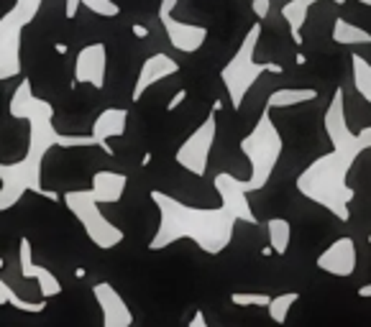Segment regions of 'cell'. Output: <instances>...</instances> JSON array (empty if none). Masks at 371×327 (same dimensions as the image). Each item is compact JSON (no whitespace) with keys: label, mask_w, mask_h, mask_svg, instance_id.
Wrapping results in <instances>:
<instances>
[{"label":"cell","mask_w":371,"mask_h":327,"mask_svg":"<svg viewBox=\"0 0 371 327\" xmlns=\"http://www.w3.org/2000/svg\"><path fill=\"white\" fill-rule=\"evenodd\" d=\"M259 41H262V23H254L246 31L244 41L238 44L235 54L220 69V82H223L228 98H231V108L233 110H241L246 95L251 92V87L259 82V77L264 72H284V67L277 62H256V46H259Z\"/></svg>","instance_id":"cell-5"},{"label":"cell","mask_w":371,"mask_h":327,"mask_svg":"<svg viewBox=\"0 0 371 327\" xmlns=\"http://www.w3.org/2000/svg\"><path fill=\"white\" fill-rule=\"evenodd\" d=\"M44 0H16L13 8L0 19V80L21 74V31L36 21Z\"/></svg>","instance_id":"cell-7"},{"label":"cell","mask_w":371,"mask_h":327,"mask_svg":"<svg viewBox=\"0 0 371 327\" xmlns=\"http://www.w3.org/2000/svg\"><path fill=\"white\" fill-rule=\"evenodd\" d=\"M333 41L341 46H366L371 44V34L363 31L361 26H356L346 19L333 21Z\"/></svg>","instance_id":"cell-23"},{"label":"cell","mask_w":371,"mask_h":327,"mask_svg":"<svg viewBox=\"0 0 371 327\" xmlns=\"http://www.w3.org/2000/svg\"><path fill=\"white\" fill-rule=\"evenodd\" d=\"M215 138H218V113L210 110L208 118L202 120L190 136L180 144L177 154H174V161L180 164L184 172H190L192 177H205Z\"/></svg>","instance_id":"cell-9"},{"label":"cell","mask_w":371,"mask_h":327,"mask_svg":"<svg viewBox=\"0 0 371 327\" xmlns=\"http://www.w3.org/2000/svg\"><path fill=\"white\" fill-rule=\"evenodd\" d=\"M251 5H254V13L256 19L264 21L269 16V8H272V0H251Z\"/></svg>","instance_id":"cell-29"},{"label":"cell","mask_w":371,"mask_h":327,"mask_svg":"<svg viewBox=\"0 0 371 327\" xmlns=\"http://www.w3.org/2000/svg\"><path fill=\"white\" fill-rule=\"evenodd\" d=\"M131 31H134V36L136 38H149V28H146L144 23H134Z\"/></svg>","instance_id":"cell-33"},{"label":"cell","mask_w":371,"mask_h":327,"mask_svg":"<svg viewBox=\"0 0 371 327\" xmlns=\"http://www.w3.org/2000/svg\"><path fill=\"white\" fill-rule=\"evenodd\" d=\"M213 187H215L218 197H220V207H226L238 223L256 225L254 210H251V205H248V200H246L248 192H246V187H244V179H238L235 174L218 172L215 179H213Z\"/></svg>","instance_id":"cell-13"},{"label":"cell","mask_w":371,"mask_h":327,"mask_svg":"<svg viewBox=\"0 0 371 327\" xmlns=\"http://www.w3.org/2000/svg\"><path fill=\"white\" fill-rule=\"evenodd\" d=\"M272 297L264 291H233L231 294V304L233 307H269Z\"/></svg>","instance_id":"cell-28"},{"label":"cell","mask_w":371,"mask_h":327,"mask_svg":"<svg viewBox=\"0 0 371 327\" xmlns=\"http://www.w3.org/2000/svg\"><path fill=\"white\" fill-rule=\"evenodd\" d=\"M356 294H359L361 300H371V284H363V286H359V289H356Z\"/></svg>","instance_id":"cell-34"},{"label":"cell","mask_w":371,"mask_h":327,"mask_svg":"<svg viewBox=\"0 0 371 327\" xmlns=\"http://www.w3.org/2000/svg\"><path fill=\"white\" fill-rule=\"evenodd\" d=\"M369 245H371V233H369Z\"/></svg>","instance_id":"cell-40"},{"label":"cell","mask_w":371,"mask_h":327,"mask_svg":"<svg viewBox=\"0 0 371 327\" xmlns=\"http://www.w3.org/2000/svg\"><path fill=\"white\" fill-rule=\"evenodd\" d=\"M126 128H128L126 108H105L103 113H98V118L92 120L90 136L98 141V148H103L108 156H113V148H110L108 141L126 136Z\"/></svg>","instance_id":"cell-18"},{"label":"cell","mask_w":371,"mask_h":327,"mask_svg":"<svg viewBox=\"0 0 371 327\" xmlns=\"http://www.w3.org/2000/svg\"><path fill=\"white\" fill-rule=\"evenodd\" d=\"M151 164V154H144V159H141V166H149Z\"/></svg>","instance_id":"cell-37"},{"label":"cell","mask_w":371,"mask_h":327,"mask_svg":"<svg viewBox=\"0 0 371 327\" xmlns=\"http://www.w3.org/2000/svg\"><path fill=\"white\" fill-rule=\"evenodd\" d=\"M351 74H353V87L361 95L363 100L371 105V62L366 56L351 54Z\"/></svg>","instance_id":"cell-26"},{"label":"cell","mask_w":371,"mask_h":327,"mask_svg":"<svg viewBox=\"0 0 371 327\" xmlns=\"http://www.w3.org/2000/svg\"><path fill=\"white\" fill-rule=\"evenodd\" d=\"M317 3H323V0H290V3H284V8H282V19L287 21V26H290V34H292V41L297 46H302V28L308 23V13L312 5ZM335 5H346L348 0H333Z\"/></svg>","instance_id":"cell-20"},{"label":"cell","mask_w":371,"mask_h":327,"mask_svg":"<svg viewBox=\"0 0 371 327\" xmlns=\"http://www.w3.org/2000/svg\"><path fill=\"white\" fill-rule=\"evenodd\" d=\"M266 238L277 256H287L292 243V223L287 218H269L266 220Z\"/></svg>","instance_id":"cell-24"},{"label":"cell","mask_w":371,"mask_h":327,"mask_svg":"<svg viewBox=\"0 0 371 327\" xmlns=\"http://www.w3.org/2000/svg\"><path fill=\"white\" fill-rule=\"evenodd\" d=\"M323 128H326V136L330 141V146H333V151L348 156L353 161H359L366 151H371V126H363L356 133L348 128L343 87H338L333 92L330 102H328L326 115H323Z\"/></svg>","instance_id":"cell-8"},{"label":"cell","mask_w":371,"mask_h":327,"mask_svg":"<svg viewBox=\"0 0 371 327\" xmlns=\"http://www.w3.org/2000/svg\"><path fill=\"white\" fill-rule=\"evenodd\" d=\"M315 266L328 276H335V279H348L356 273V266H359V251H356V243L353 238L341 236L335 238L333 243L326 245L315 258Z\"/></svg>","instance_id":"cell-12"},{"label":"cell","mask_w":371,"mask_h":327,"mask_svg":"<svg viewBox=\"0 0 371 327\" xmlns=\"http://www.w3.org/2000/svg\"><path fill=\"white\" fill-rule=\"evenodd\" d=\"M105 77H108V46L103 41L82 46L74 59V82L77 84H90L95 90L105 87Z\"/></svg>","instance_id":"cell-11"},{"label":"cell","mask_w":371,"mask_h":327,"mask_svg":"<svg viewBox=\"0 0 371 327\" xmlns=\"http://www.w3.org/2000/svg\"><path fill=\"white\" fill-rule=\"evenodd\" d=\"M177 3H180V0H162V3H159V16L172 13V10L177 8Z\"/></svg>","instance_id":"cell-32"},{"label":"cell","mask_w":371,"mask_h":327,"mask_svg":"<svg viewBox=\"0 0 371 327\" xmlns=\"http://www.w3.org/2000/svg\"><path fill=\"white\" fill-rule=\"evenodd\" d=\"M184 100H187V90H177L172 98H169V102H167V113H174Z\"/></svg>","instance_id":"cell-30"},{"label":"cell","mask_w":371,"mask_h":327,"mask_svg":"<svg viewBox=\"0 0 371 327\" xmlns=\"http://www.w3.org/2000/svg\"><path fill=\"white\" fill-rule=\"evenodd\" d=\"M220 110H223V102L215 100V102H213V113H220Z\"/></svg>","instance_id":"cell-36"},{"label":"cell","mask_w":371,"mask_h":327,"mask_svg":"<svg viewBox=\"0 0 371 327\" xmlns=\"http://www.w3.org/2000/svg\"><path fill=\"white\" fill-rule=\"evenodd\" d=\"M149 197L159 212V225L149 240V251H164L180 240H192L202 253L220 256L233 240L238 220L226 207L187 205L162 190H151Z\"/></svg>","instance_id":"cell-1"},{"label":"cell","mask_w":371,"mask_h":327,"mask_svg":"<svg viewBox=\"0 0 371 327\" xmlns=\"http://www.w3.org/2000/svg\"><path fill=\"white\" fill-rule=\"evenodd\" d=\"M187 327H213V325L208 322V317H205V312H202V309H195V315L190 317Z\"/></svg>","instance_id":"cell-31"},{"label":"cell","mask_w":371,"mask_h":327,"mask_svg":"<svg viewBox=\"0 0 371 327\" xmlns=\"http://www.w3.org/2000/svg\"><path fill=\"white\" fill-rule=\"evenodd\" d=\"M353 159L328 151L317 156L299 172L297 192L305 200L315 202L320 207L330 212L335 220L348 223L351 220V202L356 197V190L348 184V172L353 169Z\"/></svg>","instance_id":"cell-2"},{"label":"cell","mask_w":371,"mask_h":327,"mask_svg":"<svg viewBox=\"0 0 371 327\" xmlns=\"http://www.w3.org/2000/svg\"><path fill=\"white\" fill-rule=\"evenodd\" d=\"M128 187V177L113 169H98L90 179V190L100 205H118Z\"/></svg>","instance_id":"cell-19"},{"label":"cell","mask_w":371,"mask_h":327,"mask_svg":"<svg viewBox=\"0 0 371 327\" xmlns=\"http://www.w3.org/2000/svg\"><path fill=\"white\" fill-rule=\"evenodd\" d=\"M297 64H299V67H302V64H308V56H305V54H297Z\"/></svg>","instance_id":"cell-38"},{"label":"cell","mask_w":371,"mask_h":327,"mask_svg":"<svg viewBox=\"0 0 371 327\" xmlns=\"http://www.w3.org/2000/svg\"><path fill=\"white\" fill-rule=\"evenodd\" d=\"M174 74H180V62L172 59L169 54L156 52V54L146 56L144 64H141V69H138L136 84H134V92H131V100L138 102L146 95L149 87H154V84H159V82H164V80H169V77H174Z\"/></svg>","instance_id":"cell-16"},{"label":"cell","mask_w":371,"mask_h":327,"mask_svg":"<svg viewBox=\"0 0 371 327\" xmlns=\"http://www.w3.org/2000/svg\"><path fill=\"white\" fill-rule=\"evenodd\" d=\"M19 266H21V276L26 282H36L39 284V294L41 300H52V297H59L62 294V282L56 279V273L46 266L36 264L34 258V245L26 236L19 240Z\"/></svg>","instance_id":"cell-14"},{"label":"cell","mask_w":371,"mask_h":327,"mask_svg":"<svg viewBox=\"0 0 371 327\" xmlns=\"http://www.w3.org/2000/svg\"><path fill=\"white\" fill-rule=\"evenodd\" d=\"M0 304H3V307L19 309V312H26V315H41V312H46V300H39V302L23 300V297L16 294V289H13L10 284H6V279L0 282Z\"/></svg>","instance_id":"cell-25"},{"label":"cell","mask_w":371,"mask_h":327,"mask_svg":"<svg viewBox=\"0 0 371 327\" xmlns=\"http://www.w3.org/2000/svg\"><path fill=\"white\" fill-rule=\"evenodd\" d=\"M241 154L246 156V161L251 166V174L248 179H244V187L248 194L254 192H262L269 179H272L274 169L282 159V151H284V138H282L279 128L272 120V108L264 105L262 115L256 118L254 128L241 138Z\"/></svg>","instance_id":"cell-4"},{"label":"cell","mask_w":371,"mask_h":327,"mask_svg":"<svg viewBox=\"0 0 371 327\" xmlns=\"http://www.w3.org/2000/svg\"><path fill=\"white\" fill-rule=\"evenodd\" d=\"M299 302V291H284V294H277L272 297L269 307H266V315L272 319L274 325H287V317H290L292 307Z\"/></svg>","instance_id":"cell-27"},{"label":"cell","mask_w":371,"mask_h":327,"mask_svg":"<svg viewBox=\"0 0 371 327\" xmlns=\"http://www.w3.org/2000/svg\"><path fill=\"white\" fill-rule=\"evenodd\" d=\"M92 297L100 307L103 327H134V309L128 307L123 294L108 282H100L92 286Z\"/></svg>","instance_id":"cell-15"},{"label":"cell","mask_w":371,"mask_h":327,"mask_svg":"<svg viewBox=\"0 0 371 327\" xmlns=\"http://www.w3.org/2000/svg\"><path fill=\"white\" fill-rule=\"evenodd\" d=\"M62 205L74 215V220L82 225L85 236L100 251H113L123 243L126 233L108 220L100 210V202L95 200L92 190H67L62 194Z\"/></svg>","instance_id":"cell-6"},{"label":"cell","mask_w":371,"mask_h":327,"mask_svg":"<svg viewBox=\"0 0 371 327\" xmlns=\"http://www.w3.org/2000/svg\"><path fill=\"white\" fill-rule=\"evenodd\" d=\"M54 52H56V54H67V52H70V46L62 44V41H56V44H54Z\"/></svg>","instance_id":"cell-35"},{"label":"cell","mask_w":371,"mask_h":327,"mask_svg":"<svg viewBox=\"0 0 371 327\" xmlns=\"http://www.w3.org/2000/svg\"><path fill=\"white\" fill-rule=\"evenodd\" d=\"M164 26V34L169 38L172 49L182 52V54H195L202 49V44L208 41V28L200 26V23H184V21H177L172 13H164L159 16Z\"/></svg>","instance_id":"cell-17"},{"label":"cell","mask_w":371,"mask_h":327,"mask_svg":"<svg viewBox=\"0 0 371 327\" xmlns=\"http://www.w3.org/2000/svg\"><path fill=\"white\" fill-rule=\"evenodd\" d=\"M356 3H361V5H369L371 8V0H356Z\"/></svg>","instance_id":"cell-39"},{"label":"cell","mask_w":371,"mask_h":327,"mask_svg":"<svg viewBox=\"0 0 371 327\" xmlns=\"http://www.w3.org/2000/svg\"><path fill=\"white\" fill-rule=\"evenodd\" d=\"M80 8H87L90 13L103 16V19H116L118 13H120V5H118L116 0H67V5H64L67 19L72 21L80 13Z\"/></svg>","instance_id":"cell-22"},{"label":"cell","mask_w":371,"mask_h":327,"mask_svg":"<svg viewBox=\"0 0 371 327\" xmlns=\"http://www.w3.org/2000/svg\"><path fill=\"white\" fill-rule=\"evenodd\" d=\"M8 113L10 118L28 123V146L23 161L28 164V169L41 182L44 159L49 156L52 148H62L64 133H59L54 126V105L44 100V98H36L34 87H31V80L26 77V80H21L16 92L10 95Z\"/></svg>","instance_id":"cell-3"},{"label":"cell","mask_w":371,"mask_h":327,"mask_svg":"<svg viewBox=\"0 0 371 327\" xmlns=\"http://www.w3.org/2000/svg\"><path fill=\"white\" fill-rule=\"evenodd\" d=\"M317 100L315 87H282L274 90L266 100V108L279 110V108H295V105H305V102Z\"/></svg>","instance_id":"cell-21"},{"label":"cell","mask_w":371,"mask_h":327,"mask_svg":"<svg viewBox=\"0 0 371 327\" xmlns=\"http://www.w3.org/2000/svg\"><path fill=\"white\" fill-rule=\"evenodd\" d=\"M0 182H3V187H0V212L13 210L28 192H34V194L44 192L41 182L34 177V172L28 169V164L23 159L16 164H0Z\"/></svg>","instance_id":"cell-10"}]
</instances>
